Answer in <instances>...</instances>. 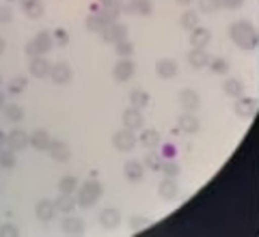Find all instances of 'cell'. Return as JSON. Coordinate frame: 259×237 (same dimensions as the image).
I'll use <instances>...</instances> for the list:
<instances>
[{
  "label": "cell",
  "mask_w": 259,
  "mask_h": 237,
  "mask_svg": "<svg viewBox=\"0 0 259 237\" xmlns=\"http://www.w3.org/2000/svg\"><path fill=\"white\" fill-rule=\"evenodd\" d=\"M3 52H5V39L0 37V54H3Z\"/></svg>",
  "instance_id": "50"
},
{
  "label": "cell",
  "mask_w": 259,
  "mask_h": 237,
  "mask_svg": "<svg viewBox=\"0 0 259 237\" xmlns=\"http://www.w3.org/2000/svg\"><path fill=\"white\" fill-rule=\"evenodd\" d=\"M188 63L192 65L194 69H203L209 65V56L205 50H201V48H194L192 52H188Z\"/></svg>",
  "instance_id": "22"
},
{
  "label": "cell",
  "mask_w": 259,
  "mask_h": 237,
  "mask_svg": "<svg viewBox=\"0 0 259 237\" xmlns=\"http://www.w3.org/2000/svg\"><path fill=\"white\" fill-rule=\"evenodd\" d=\"M24 13L28 15L30 20H39L44 15V3L41 0H20Z\"/></svg>",
  "instance_id": "18"
},
{
  "label": "cell",
  "mask_w": 259,
  "mask_h": 237,
  "mask_svg": "<svg viewBox=\"0 0 259 237\" xmlns=\"http://www.w3.org/2000/svg\"><path fill=\"white\" fill-rule=\"evenodd\" d=\"M35 214H37L39 220L48 222V220H52L54 214H56V203H54V201H48V199L39 201V205L35 207Z\"/></svg>",
  "instance_id": "17"
},
{
  "label": "cell",
  "mask_w": 259,
  "mask_h": 237,
  "mask_svg": "<svg viewBox=\"0 0 259 237\" xmlns=\"http://www.w3.org/2000/svg\"><path fill=\"white\" fill-rule=\"evenodd\" d=\"M223 91H225V95H229V97H242V93H244V84H242L240 80H236V78H227L225 84H223Z\"/></svg>",
  "instance_id": "26"
},
{
  "label": "cell",
  "mask_w": 259,
  "mask_h": 237,
  "mask_svg": "<svg viewBox=\"0 0 259 237\" xmlns=\"http://www.w3.org/2000/svg\"><path fill=\"white\" fill-rule=\"evenodd\" d=\"M121 121H123V127H127V129H141L143 127V114H141V108H127L125 112H123V117H121Z\"/></svg>",
  "instance_id": "10"
},
{
  "label": "cell",
  "mask_w": 259,
  "mask_h": 237,
  "mask_svg": "<svg viewBox=\"0 0 259 237\" xmlns=\"http://www.w3.org/2000/svg\"><path fill=\"white\" fill-rule=\"evenodd\" d=\"M112 76H115L117 82H125L134 76V63L130 59H119L117 65L112 67Z\"/></svg>",
  "instance_id": "7"
},
{
  "label": "cell",
  "mask_w": 259,
  "mask_h": 237,
  "mask_svg": "<svg viewBox=\"0 0 259 237\" xmlns=\"http://www.w3.org/2000/svg\"><path fill=\"white\" fill-rule=\"evenodd\" d=\"M141 145L145 147H158L160 145V134L156 129H143L141 132Z\"/></svg>",
  "instance_id": "29"
},
{
  "label": "cell",
  "mask_w": 259,
  "mask_h": 237,
  "mask_svg": "<svg viewBox=\"0 0 259 237\" xmlns=\"http://www.w3.org/2000/svg\"><path fill=\"white\" fill-rule=\"evenodd\" d=\"M136 134H134V129H127V127H123V129H119V132L112 136V145L117 147L119 151H123V153H127V151H132L134 147H136Z\"/></svg>",
  "instance_id": "5"
},
{
  "label": "cell",
  "mask_w": 259,
  "mask_h": 237,
  "mask_svg": "<svg viewBox=\"0 0 259 237\" xmlns=\"http://www.w3.org/2000/svg\"><path fill=\"white\" fill-rule=\"evenodd\" d=\"M180 24H182V28H186V30H194L199 26V18H197V13L194 11H184L182 13V20H180Z\"/></svg>",
  "instance_id": "28"
},
{
  "label": "cell",
  "mask_w": 259,
  "mask_h": 237,
  "mask_svg": "<svg viewBox=\"0 0 259 237\" xmlns=\"http://www.w3.org/2000/svg\"><path fill=\"white\" fill-rule=\"evenodd\" d=\"M158 192H160V196H162L164 201H173L175 196L180 194V185L173 181V177H166L164 181L158 185Z\"/></svg>",
  "instance_id": "19"
},
{
  "label": "cell",
  "mask_w": 259,
  "mask_h": 237,
  "mask_svg": "<svg viewBox=\"0 0 259 237\" xmlns=\"http://www.w3.org/2000/svg\"><path fill=\"white\" fill-rule=\"evenodd\" d=\"M100 196H102V183L97 179H89V181L82 183V187L78 192V205L89 209L100 201Z\"/></svg>",
  "instance_id": "2"
},
{
  "label": "cell",
  "mask_w": 259,
  "mask_h": 237,
  "mask_svg": "<svg viewBox=\"0 0 259 237\" xmlns=\"http://www.w3.org/2000/svg\"><path fill=\"white\" fill-rule=\"evenodd\" d=\"M100 222L106 226V228H115L119 222H121V214L115 209V207H106L100 214Z\"/></svg>",
  "instance_id": "24"
},
{
  "label": "cell",
  "mask_w": 259,
  "mask_h": 237,
  "mask_svg": "<svg viewBox=\"0 0 259 237\" xmlns=\"http://www.w3.org/2000/svg\"><path fill=\"white\" fill-rule=\"evenodd\" d=\"M30 143V136L24 132V129H11L9 136H7V145L11 147L13 151H22V149H26Z\"/></svg>",
  "instance_id": "8"
},
{
  "label": "cell",
  "mask_w": 259,
  "mask_h": 237,
  "mask_svg": "<svg viewBox=\"0 0 259 237\" xmlns=\"http://www.w3.org/2000/svg\"><path fill=\"white\" fill-rule=\"evenodd\" d=\"M30 145L35 147V149L39 151H48L50 149V145H52V136L46 132V129H35L30 136Z\"/></svg>",
  "instance_id": "15"
},
{
  "label": "cell",
  "mask_w": 259,
  "mask_h": 237,
  "mask_svg": "<svg viewBox=\"0 0 259 237\" xmlns=\"http://www.w3.org/2000/svg\"><path fill=\"white\" fill-rule=\"evenodd\" d=\"M26 84H28V80L24 78V76L13 78L11 82H9V93H11V95H18V93H22L24 88H26Z\"/></svg>",
  "instance_id": "35"
},
{
  "label": "cell",
  "mask_w": 259,
  "mask_h": 237,
  "mask_svg": "<svg viewBox=\"0 0 259 237\" xmlns=\"http://www.w3.org/2000/svg\"><path fill=\"white\" fill-rule=\"evenodd\" d=\"M104 26H106V22H104V18L100 13H91L87 18V28L89 30H93V32H100Z\"/></svg>",
  "instance_id": "32"
},
{
  "label": "cell",
  "mask_w": 259,
  "mask_h": 237,
  "mask_svg": "<svg viewBox=\"0 0 259 237\" xmlns=\"http://www.w3.org/2000/svg\"><path fill=\"white\" fill-rule=\"evenodd\" d=\"M130 102H132L134 108H145V106H149V95H147V91H143V88H134V91L130 93Z\"/></svg>",
  "instance_id": "27"
},
{
  "label": "cell",
  "mask_w": 259,
  "mask_h": 237,
  "mask_svg": "<svg viewBox=\"0 0 259 237\" xmlns=\"http://www.w3.org/2000/svg\"><path fill=\"white\" fill-rule=\"evenodd\" d=\"M162 158H173V155H175V147H171V145H164V147H162Z\"/></svg>",
  "instance_id": "47"
},
{
  "label": "cell",
  "mask_w": 259,
  "mask_h": 237,
  "mask_svg": "<svg viewBox=\"0 0 259 237\" xmlns=\"http://www.w3.org/2000/svg\"><path fill=\"white\" fill-rule=\"evenodd\" d=\"M48 153L52 155V160L56 162H67L71 158V149H69V145L67 143H63V140H52L50 145V149H48Z\"/></svg>",
  "instance_id": "13"
},
{
  "label": "cell",
  "mask_w": 259,
  "mask_h": 237,
  "mask_svg": "<svg viewBox=\"0 0 259 237\" xmlns=\"http://www.w3.org/2000/svg\"><path fill=\"white\" fill-rule=\"evenodd\" d=\"M78 187V179L74 175H69V177H63L61 181H59V190L61 192H74Z\"/></svg>",
  "instance_id": "34"
},
{
  "label": "cell",
  "mask_w": 259,
  "mask_h": 237,
  "mask_svg": "<svg viewBox=\"0 0 259 237\" xmlns=\"http://www.w3.org/2000/svg\"><path fill=\"white\" fill-rule=\"evenodd\" d=\"M145 164H147L149 168H153V170L162 168V164H164V160H162V153H149L147 158H145Z\"/></svg>",
  "instance_id": "39"
},
{
  "label": "cell",
  "mask_w": 259,
  "mask_h": 237,
  "mask_svg": "<svg viewBox=\"0 0 259 237\" xmlns=\"http://www.w3.org/2000/svg\"><path fill=\"white\" fill-rule=\"evenodd\" d=\"M229 35L233 39V43H236L238 48H242V50H255V48H257V41H259L257 28L250 22H246V20L231 24V26H229Z\"/></svg>",
  "instance_id": "1"
},
{
  "label": "cell",
  "mask_w": 259,
  "mask_h": 237,
  "mask_svg": "<svg viewBox=\"0 0 259 237\" xmlns=\"http://www.w3.org/2000/svg\"><path fill=\"white\" fill-rule=\"evenodd\" d=\"M223 5L227 9H238V7L244 5V0H223Z\"/></svg>",
  "instance_id": "46"
},
{
  "label": "cell",
  "mask_w": 259,
  "mask_h": 237,
  "mask_svg": "<svg viewBox=\"0 0 259 237\" xmlns=\"http://www.w3.org/2000/svg\"><path fill=\"white\" fill-rule=\"evenodd\" d=\"M54 203H56V209H59V211L71 214V211L76 209V205H78V199H74V196H71V192H61L59 199H56Z\"/></svg>",
  "instance_id": "21"
},
{
  "label": "cell",
  "mask_w": 259,
  "mask_h": 237,
  "mask_svg": "<svg viewBox=\"0 0 259 237\" xmlns=\"http://www.w3.org/2000/svg\"><path fill=\"white\" fill-rule=\"evenodd\" d=\"M151 224V220H147V218H139V216H134L132 218V228H134V231H139V228H145V226H149Z\"/></svg>",
  "instance_id": "44"
},
{
  "label": "cell",
  "mask_w": 259,
  "mask_h": 237,
  "mask_svg": "<svg viewBox=\"0 0 259 237\" xmlns=\"http://www.w3.org/2000/svg\"><path fill=\"white\" fill-rule=\"evenodd\" d=\"M209 67H212L214 73H218V76H223V73L229 71V63H227L225 59H214L209 61Z\"/></svg>",
  "instance_id": "38"
},
{
  "label": "cell",
  "mask_w": 259,
  "mask_h": 237,
  "mask_svg": "<svg viewBox=\"0 0 259 237\" xmlns=\"http://www.w3.org/2000/svg\"><path fill=\"white\" fill-rule=\"evenodd\" d=\"M177 3H180V5H184V7H188V5L192 3V0H177Z\"/></svg>",
  "instance_id": "52"
},
{
  "label": "cell",
  "mask_w": 259,
  "mask_h": 237,
  "mask_svg": "<svg viewBox=\"0 0 259 237\" xmlns=\"http://www.w3.org/2000/svg\"><path fill=\"white\" fill-rule=\"evenodd\" d=\"M5 114H7V121H11V123H18V121L24 119V108H22V106H18V104L7 106Z\"/></svg>",
  "instance_id": "30"
},
{
  "label": "cell",
  "mask_w": 259,
  "mask_h": 237,
  "mask_svg": "<svg viewBox=\"0 0 259 237\" xmlns=\"http://www.w3.org/2000/svg\"><path fill=\"white\" fill-rule=\"evenodd\" d=\"M50 76L56 84H67L71 78H74V71H71V67L67 63H56L52 65V71H50Z\"/></svg>",
  "instance_id": "9"
},
{
  "label": "cell",
  "mask_w": 259,
  "mask_h": 237,
  "mask_svg": "<svg viewBox=\"0 0 259 237\" xmlns=\"http://www.w3.org/2000/svg\"><path fill=\"white\" fill-rule=\"evenodd\" d=\"M209 41H212V32H209L207 28L197 26L194 30H190V43H192V48H201V50H205Z\"/></svg>",
  "instance_id": "14"
},
{
  "label": "cell",
  "mask_w": 259,
  "mask_h": 237,
  "mask_svg": "<svg viewBox=\"0 0 259 237\" xmlns=\"http://www.w3.org/2000/svg\"><path fill=\"white\" fill-rule=\"evenodd\" d=\"M0 84H3V80H0Z\"/></svg>",
  "instance_id": "54"
},
{
  "label": "cell",
  "mask_w": 259,
  "mask_h": 237,
  "mask_svg": "<svg viewBox=\"0 0 259 237\" xmlns=\"http://www.w3.org/2000/svg\"><path fill=\"white\" fill-rule=\"evenodd\" d=\"M9 3H15V0H9Z\"/></svg>",
  "instance_id": "53"
},
{
  "label": "cell",
  "mask_w": 259,
  "mask_h": 237,
  "mask_svg": "<svg viewBox=\"0 0 259 237\" xmlns=\"http://www.w3.org/2000/svg\"><path fill=\"white\" fill-rule=\"evenodd\" d=\"M5 143H7V136H5L3 132H0V149H3V145H5Z\"/></svg>",
  "instance_id": "49"
},
{
  "label": "cell",
  "mask_w": 259,
  "mask_h": 237,
  "mask_svg": "<svg viewBox=\"0 0 259 237\" xmlns=\"http://www.w3.org/2000/svg\"><path fill=\"white\" fill-rule=\"evenodd\" d=\"M3 106H5V93L0 91V108H3Z\"/></svg>",
  "instance_id": "51"
},
{
  "label": "cell",
  "mask_w": 259,
  "mask_h": 237,
  "mask_svg": "<svg viewBox=\"0 0 259 237\" xmlns=\"http://www.w3.org/2000/svg\"><path fill=\"white\" fill-rule=\"evenodd\" d=\"M199 7H201V11H205V13H214L223 7V0H199Z\"/></svg>",
  "instance_id": "36"
},
{
  "label": "cell",
  "mask_w": 259,
  "mask_h": 237,
  "mask_svg": "<svg viewBox=\"0 0 259 237\" xmlns=\"http://www.w3.org/2000/svg\"><path fill=\"white\" fill-rule=\"evenodd\" d=\"M52 43H54L52 32H46V30H41V32H37L32 41H28V43H26V54L30 56V59H32V56H41L44 52L50 50Z\"/></svg>",
  "instance_id": "3"
},
{
  "label": "cell",
  "mask_w": 259,
  "mask_h": 237,
  "mask_svg": "<svg viewBox=\"0 0 259 237\" xmlns=\"http://www.w3.org/2000/svg\"><path fill=\"white\" fill-rule=\"evenodd\" d=\"M63 233L65 235H82L84 233V226H82V222H80L78 218L67 216V218L63 220Z\"/></svg>",
  "instance_id": "25"
},
{
  "label": "cell",
  "mask_w": 259,
  "mask_h": 237,
  "mask_svg": "<svg viewBox=\"0 0 259 237\" xmlns=\"http://www.w3.org/2000/svg\"><path fill=\"white\" fill-rule=\"evenodd\" d=\"M143 170H145V166L139 160H127L123 164V175H125V179H130V181H141Z\"/></svg>",
  "instance_id": "16"
},
{
  "label": "cell",
  "mask_w": 259,
  "mask_h": 237,
  "mask_svg": "<svg viewBox=\"0 0 259 237\" xmlns=\"http://www.w3.org/2000/svg\"><path fill=\"white\" fill-rule=\"evenodd\" d=\"M100 39L106 43H119L127 39V26L125 24H106L102 30H100Z\"/></svg>",
  "instance_id": "4"
},
{
  "label": "cell",
  "mask_w": 259,
  "mask_h": 237,
  "mask_svg": "<svg viewBox=\"0 0 259 237\" xmlns=\"http://www.w3.org/2000/svg\"><path fill=\"white\" fill-rule=\"evenodd\" d=\"M134 13L139 15H149L151 13V0H139L134 7Z\"/></svg>",
  "instance_id": "42"
},
{
  "label": "cell",
  "mask_w": 259,
  "mask_h": 237,
  "mask_svg": "<svg viewBox=\"0 0 259 237\" xmlns=\"http://www.w3.org/2000/svg\"><path fill=\"white\" fill-rule=\"evenodd\" d=\"M28 69L35 78H46V76H50V71H52V63L48 61L46 56H32Z\"/></svg>",
  "instance_id": "6"
},
{
  "label": "cell",
  "mask_w": 259,
  "mask_h": 237,
  "mask_svg": "<svg viewBox=\"0 0 259 237\" xmlns=\"http://www.w3.org/2000/svg\"><path fill=\"white\" fill-rule=\"evenodd\" d=\"M11 15H13V11L9 9V7H0V22L3 24L11 22Z\"/></svg>",
  "instance_id": "45"
},
{
  "label": "cell",
  "mask_w": 259,
  "mask_h": 237,
  "mask_svg": "<svg viewBox=\"0 0 259 237\" xmlns=\"http://www.w3.org/2000/svg\"><path fill=\"white\" fill-rule=\"evenodd\" d=\"M162 173H164L166 177H177L180 175V164H177V162H173V160H166L164 164H162Z\"/></svg>",
  "instance_id": "37"
},
{
  "label": "cell",
  "mask_w": 259,
  "mask_h": 237,
  "mask_svg": "<svg viewBox=\"0 0 259 237\" xmlns=\"http://www.w3.org/2000/svg\"><path fill=\"white\" fill-rule=\"evenodd\" d=\"M100 3L104 5V7H110V5H117V0H100ZM119 7V5H117Z\"/></svg>",
  "instance_id": "48"
},
{
  "label": "cell",
  "mask_w": 259,
  "mask_h": 237,
  "mask_svg": "<svg viewBox=\"0 0 259 237\" xmlns=\"http://www.w3.org/2000/svg\"><path fill=\"white\" fill-rule=\"evenodd\" d=\"M136 3H139V0H117L119 9H121V11H125V13H134Z\"/></svg>",
  "instance_id": "43"
},
{
  "label": "cell",
  "mask_w": 259,
  "mask_h": 237,
  "mask_svg": "<svg viewBox=\"0 0 259 237\" xmlns=\"http://www.w3.org/2000/svg\"><path fill=\"white\" fill-rule=\"evenodd\" d=\"M52 39H54V43H59V45H67L69 43V35H67V30L65 28H56L52 32Z\"/></svg>",
  "instance_id": "40"
},
{
  "label": "cell",
  "mask_w": 259,
  "mask_h": 237,
  "mask_svg": "<svg viewBox=\"0 0 259 237\" xmlns=\"http://www.w3.org/2000/svg\"><path fill=\"white\" fill-rule=\"evenodd\" d=\"M180 129H182V132H186V134L199 132V119L194 117L192 112H184L180 117Z\"/></svg>",
  "instance_id": "23"
},
{
  "label": "cell",
  "mask_w": 259,
  "mask_h": 237,
  "mask_svg": "<svg viewBox=\"0 0 259 237\" xmlns=\"http://www.w3.org/2000/svg\"><path fill=\"white\" fill-rule=\"evenodd\" d=\"M0 166L3 168H13L15 166V151L11 149H0Z\"/></svg>",
  "instance_id": "33"
},
{
  "label": "cell",
  "mask_w": 259,
  "mask_h": 237,
  "mask_svg": "<svg viewBox=\"0 0 259 237\" xmlns=\"http://www.w3.org/2000/svg\"><path fill=\"white\" fill-rule=\"evenodd\" d=\"M115 50H117V54H119V59H130V56L134 54V43L127 41V39H123V41L115 43Z\"/></svg>",
  "instance_id": "31"
},
{
  "label": "cell",
  "mask_w": 259,
  "mask_h": 237,
  "mask_svg": "<svg viewBox=\"0 0 259 237\" xmlns=\"http://www.w3.org/2000/svg\"><path fill=\"white\" fill-rule=\"evenodd\" d=\"M180 104L186 112H194L201 106V97L197 91H192V88H186V91L180 93Z\"/></svg>",
  "instance_id": "11"
},
{
  "label": "cell",
  "mask_w": 259,
  "mask_h": 237,
  "mask_svg": "<svg viewBox=\"0 0 259 237\" xmlns=\"http://www.w3.org/2000/svg\"><path fill=\"white\" fill-rule=\"evenodd\" d=\"M20 235V228L15 226V224H3L0 226V237H18Z\"/></svg>",
  "instance_id": "41"
},
{
  "label": "cell",
  "mask_w": 259,
  "mask_h": 237,
  "mask_svg": "<svg viewBox=\"0 0 259 237\" xmlns=\"http://www.w3.org/2000/svg\"><path fill=\"white\" fill-rule=\"evenodd\" d=\"M156 73L160 78H173L175 73H177V63L173 61V59H160L158 63H156Z\"/></svg>",
  "instance_id": "20"
},
{
  "label": "cell",
  "mask_w": 259,
  "mask_h": 237,
  "mask_svg": "<svg viewBox=\"0 0 259 237\" xmlns=\"http://www.w3.org/2000/svg\"><path fill=\"white\" fill-rule=\"evenodd\" d=\"M257 110V102L253 100V97H238V102H236V114L242 119H248V117H253Z\"/></svg>",
  "instance_id": "12"
}]
</instances>
